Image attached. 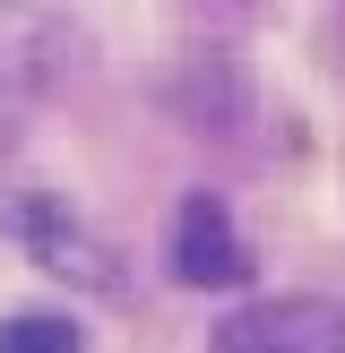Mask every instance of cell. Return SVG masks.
Wrapping results in <instances>:
<instances>
[{
    "instance_id": "cell-1",
    "label": "cell",
    "mask_w": 345,
    "mask_h": 353,
    "mask_svg": "<svg viewBox=\"0 0 345 353\" xmlns=\"http://www.w3.org/2000/svg\"><path fill=\"white\" fill-rule=\"evenodd\" d=\"M86 69V26L52 0H0V95H52Z\"/></svg>"
},
{
    "instance_id": "cell-5",
    "label": "cell",
    "mask_w": 345,
    "mask_h": 353,
    "mask_svg": "<svg viewBox=\"0 0 345 353\" xmlns=\"http://www.w3.org/2000/svg\"><path fill=\"white\" fill-rule=\"evenodd\" d=\"M17 241H26V250L43 259L52 276H69V285H95V293H112V285H121L112 250H103V241L86 233L69 207H52V199H26V207H17Z\"/></svg>"
},
{
    "instance_id": "cell-6",
    "label": "cell",
    "mask_w": 345,
    "mask_h": 353,
    "mask_svg": "<svg viewBox=\"0 0 345 353\" xmlns=\"http://www.w3.org/2000/svg\"><path fill=\"white\" fill-rule=\"evenodd\" d=\"M0 353H86V327L69 310H9L0 319Z\"/></svg>"
},
{
    "instance_id": "cell-2",
    "label": "cell",
    "mask_w": 345,
    "mask_h": 353,
    "mask_svg": "<svg viewBox=\"0 0 345 353\" xmlns=\"http://www.w3.org/2000/svg\"><path fill=\"white\" fill-rule=\"evenodd\" d=\"M207 353H345V302H328V293L250 302L207 336Z\"/></svg>"
},
{
    "instance_id": "cell-8",
    "label": "cell",
    "mask_w": 345,
    "mask_h": 353,
    "mask_svg": "<svg viewBox=\"0 0 345 353\" xmlns=\"http://www.w3.org/2000/svg\"><path fill=\"white\" fill-rule=\"evenodd\" d=\"M319 43H328V69H337V78H345V0H337V9H328V34H319Z\"/></svg>"
},
{
    "instance_id": "cell-4",
    "label": "cell",
    "mask_w": 345,
    "mask_h": 353,
    "mask_svg": "<svg viewBox=\"0 0 345 353\" xmlns=\"http://www.w3.org/2000/svg\"><path fill=\"white\" fill-rule=\"evenodd\" d=\"M172 276L199 293H224V285H250V241L233 233V207L216 190H190L181 216H172Z\"/></svg>"
},
{
    "instance_id": "cell-7",
    "label": "cell",
    "mask_w": 345,
    "mask_h": 353,
    "mask_svg": "<svg viewBox=\"0 0 345 353\" xmlns=\"http://www.w3.org/2000/svg\"><path fill=\"white\" fill-rule=\"evenodd\" d=\"M172 9H181L190 26H207V34H224V26H250V17H259V0H172Z\"/></svg>"
},
{
    "instance_id": "cell-3",
    "label": "cell",
    "mask_w": 345,
    "mask_h": 353,
    "mask_svg": "<svg viewBox=\"0 0 345 353\" xmlns=\"http://www.w3.org/2000/svg\"><path fill=\"white\" fill-rule=\"evenodd\" d=\"M172 112H181V130L216 138V147H250V121H259V86H250V69H241L233 52L199 43L181 69H172Z\"/></svg>"
}]
</instances>
